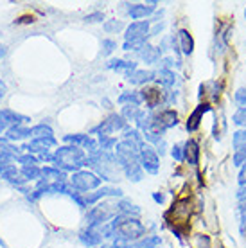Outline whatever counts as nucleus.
<instances>
[{
    "instance_id": "f3484780",
    "label": "nucleus",
    "mask_w": 246,
    "mask_h": 248,
    "mask_svg": "<svg viewBox=\"0 0 246 248\" xmlns=\"http://www.w3.org/2000/svg\"><path fill=\"white\" fill-rule=\"evenodd\" d=\"M79 239L85 247H95V245H99V243L103 241V234H101V230L99 229H90V227H86L85 230H81L79 232Z\"/></svg>"
},
{
    "instance_id": "7ed1b4c3",
    "label": "nucleus",
    "mask_w": 246,
    "mask_h": 248,
    "mask_svg": "<svg viewBox=\"0 0 246 248\" xmlns=\"http://www.w3.org/2000/svg\"><path fill=\"white\" fill-rule=\"evenodd\" d=\"M149 20H140V22H133L126 27V34H124V50H140L146 45V40L149 36Z\"/></svg>"
},
{
    "instance_id": "0eeeda50",
    "label": "nucleus",
    "mask_w": 246,
    "mask_h": 248,
    "mask_svg": "<svg viewBox=\"0 0 246 248\" xmlns=\"http://www.w3.org/2000/svg\"><path fill=\"white\" fill-rule=\"evenodd\" d=\"M138 160H140L142 169H146V173L149 174H156L158 169H160V158H158V153L153 146L142 142L140 148H138Z\"/></svg>"
},
{
    "instance_id": "8fccbe9b",
    "label": "nucleus",
    "mask_w": 246,
    "mask_h": 248,
    "mask_svg": "<svg viewBox=\"0 0 246 248\" xmlns=\"http://www.w3.org/2000/svg\"><path fill=\"white\" fill-rule=\"evenodd\" d=\"M4 93H6V85L0 81V97H4Z\"/></svg>"
},
{
    "instance_id": "9b49d317",
    "label": "nucleus",
    "mask_w": 246,
    "mask_h": 248,
    "mask_svg": "<svg viewBox=\"0 0 246 248\" xmlns=\"http://www.w3.org/2000/svg\"><path fill=\"white\" fill-rule=\"evenodd\" d=\"M110 196H123V191L121 189H115V187H101L95 192H88L85 196V203L86 205H95L99 200L110 198Z\"/></svg>"
},
{
    "instance_id": "79ce46f5",
    "label": "nucleus",
    "mask_w": 246,
    "mask_h": 248,
    "mask_svg": "<svg viewBox=\"0 0 246 248\" xmlns=\"http://www.w3.org/2000/svg\"><path fill=\"white\" fill-rule=\"evenodd\" d=\"M103 20H105V15L101 11H95V13H92V15L85 16V22H90V24H93V22H103Z\"/></svg>"
},
{
    "instance_id": "37998d69",
    "label": "nucleus",
    "mask_w": 246,
    "mask_h": 248,
    "mask_svg": "<svg viewBox=\"0 0 246 248\" xmlns=\"http://www.w3.org/2000/svg\"><path fill=\"white\" fill-rule=\"evenodd\" d=\"M237 182H239L241 187L246 186V164L239 169V176H237Z\"/></svg>"
},
{
    "instance_id": "72a5a7b5",
    "label": "nucleus",
    "mask_w": 246,
    "mask_h": 248,
    "mask_svg": "<svg viewBox=\"0 0 246 248\" xmlns=\"http://www.w3.org/2000/svg\"><path fill=\"white\" fill-rule=\"evenodd\" d=\"M99 142H101L103 151H110L113 146H117V139L115 137H99Z\"/></svg>"
},
{
    "instance_id": "ddd939ff",
    "label": "nucleus",
    "mask_w": 246,
    "mask_h": 248,
    "mask_svg": "<svg viewBox=\"0 0 246 248\" xmlns=\"http://www.w3.org/2000/svg\"><path fill=\"white\" fill-rule=\"evenodd\" d=\"M200 156H201V151H200V144H198V140L196 139H189V140L184 144L185 162H189V166L196 168L198 164H200Z\"/></svg>"
},
{
    "instance_id": "603ef678",
    "label": "nucleus",
    "mask_w": 246,
    "mask_h": 248,
    "mask_svg": "<svg viewBox=\"0 0 246 248\" xmlns=\"http://www.w3.org/2000/svg\"><path fill=\"white\" fill-rule=\"evenodd\" d=\"M245 18H246V7H245Z\"/></svg>"
},
{
    "instance_id": "e433bc0d",
    "label": "nucleus",
    "mask_w": 246,
    "mask_h": 248,
    "mask_svg": "<svg viewBox=\"0 0 246 248\" xmlns=\"http://www.w3.org/2000/svg\"><path fill=\"white\" fill-rule=\"evenodd\" d=\"M16 160H18L20 164H24V168H27V166H36L38 164V158L34 155H31V153H27V155H20Z\"/></svg>"
},
{
    "instance_id": "c85d7f7f",
    "label": "nucleus",
    "mask_w": 246,
    "mask_h": 248,
    "mask_svg": "<svg viewBox=\"0 0 246 248\" xmlns=\"http://www.w3.org/2000/svg\"><path fill=\"white\" fill-rule=\"evenodd\" d=\"M121 115H123L126 121H137V117L140 115V108L137 105H124Z\"/></svg>"
},
{
    "instance_id": "09e8293b",
    "label": "nucleus",
    "mask_w": 246,
    "mask_h": 248,
    "mask_svg": "<svg viewBox=\"0 0 246 248\" xmlns=\"http://www.w3.org/2000/svg\"><path fill=\"white\" fill-rule=\"evenodd\" d=\"M153 198H154V202H158V203H162V202H164V196H162V194H158V192H154Z\"/></svg>"
},
{
    "instance_id": "58836bf2",
    "label": "nucleus",
    "mask_w": 246,
    "mask_h": 248,
    "mask_svg": "<svg viewBox=\"0 0 246 248\" xmlns=\"http://www.w3.org/2000/svg\"><path fill=\"white\" fill-rule=\"evenodd\" d=\"M171 155L176 162H184V144H174V148L171 149Z\"/></svg>"
},
{
    "instance_id": "39448f33",
    "label": "nucleus",
    "mask_w": 246,
    "mask_h": 248,
    "mask_svg": "<svg viewBox=\"0 0 246 248\" xmlns=\"http://www.w3.org/2000/svg\"><path fill=\"white\" fill-rule=\"evenodd\" d=\"M176 124H178V113L172 108H166L162 112L151 113V131H156L162 135L164 131L176 126Z\"/></svg>"
},
{
    "instance_id": "c9c22d12",
    "label": "nucleus",
    "mask_w": 246,
    "mask_h": 248,
    "mask_svg": "<svg viewBox=\"0 0 246 248\" xmlns=\"http://www.w3.org/2000/svg\"><path fill=\"white\" fill-rule=\"evenodd\" d=\"M124 27V24L121 20H110L105 24V31L106 32H119Z\"/></svg>"
},
{
    "instance_id": "6e6552de",
    "label": "nucleus",
    "mask_w": 246,
    "mask_h": 248,
    "mask_svg": "<svg viewBox=\"0 0 246 248\" xmlns=\"http://www.w3.org/2000/svg\"><path fill=\"white\" fill-rule=\"evenodd\" d=\"M126 128H128V121H126L123 115L111 113L110 117L105 119L99 126L93 128L92 133H97L99 137H110L111 133H115V131H124Z\"/></svg>"
},
{
    "instance_id": "f257e3e1",
    "label": "nucleus",
    "mask_w": 246,
    "mask_h": 248,
    "mask_svg": "<svg viewBox=\"0 0 246 248\" xmlns=\"http://www.w3.org/2000/svg\"><path fill=\"white\" fill-rule=\"evenodd\" d=\"M138 148H140V144L128 140V139H123L115 146V158H117L119 166L124 171V174L133 182L142 180V166L140 160H138Z\"/></svg>"
},
{
    "instance_id": "a19ab883",
    "label": "nucleus",
    "mask_w": 246,
    "mask_h": 248,
    "mask_svg": "<svg viewBox=\"0 0 246 248\" xmlns=\"http://www.w3.org/2000/svg\"><path fill=\"white\" fill-rule=\"evenodd\" d=\"M232 162H234V166H237V168H243L246 164V155L245 153H241V151H234V158H232Z\"/></svg>"
},
{
    "instance_id": "4c0bfd02",
    "label": "nucleus",
    "mask_w": 246,
    "mask_h": 248,
    "mask_svg": "<svg viewBox=\"0 0 246 248\" xmlns=\"http://www.w3.org/2000/svg\"><path fill=\"white\" fill-rule=\"evenodd\" d=\"M239 214H241V221H239V232H241V236H245V237H246V203H243V205H241Z\"/></svg>"
},
{
    "instance_id": "aec40b11",
    "label": "nucleus",
    "mask_w": 246,
    "mask_h": 248,
    "mask_svg": "<svg viewBox=\"0 0 246 248\" xmlns=\"http://www.w3.org/2000/svg\"><path fill=\"white\" fill-rule=\"evenodd\" d=\"M0 176H2V178H6L7 182H11V184H15V186H22V184L25 182V178L22 176V173H18L16 168H13L11 164H7L6 169L2 171Z\"/></svg>"
},
{
    "instance_id": "dca6fc26",
    "label": "nucleus",
    "mask_w": 246,
    "mask_h": 248,
    "mask_svg": "<svg viewBox=\"0 0 246 248\" xmlns=\"http://www.w3.org/2000/svg\"><path fill=\"white\" fill-rule=\"evenodd\" d=\"M126 78H128L131 85H146V83H151V81L156 79V72H153V70H138L137 68L135 72L126 74Z\"/></svg>"
},
{
    "instance_id": "a878e982",
    "label": "nucleus",
    "mask_w": 246,
    "mask_h": 248,
    "mask_svg": "<svg viewBox=\"0 0 246 248\" xmlns=\"http://www.w3.org/2000/svg\"><path fill=\"white\" fill-rule=\"evenodd\" d=\"M158 83L160 85H164L166 88H171L174 83H176V74L172 72V70H169V68H160V72H158Z\"/></svg>"
},
{
    "instance_id": "a18cd8bd",
    "label": "nucleus",
    "mask_w": 246,
    "mask_h": 248,
    "mask_svg": "<svg viewBox=\"0 0 246 248\" xmlns=\"http://www.w3.org/2000/svg\"><path fill=\"white\" fill-rule=\"evenodd\" d=\"M237 200H239V202H246V186L239 189V192H237Z\"/></svg>"
},
{
    "instance_id": "6ab92c4d",
    "label": "nucleus",
    "mask_w": 246,
    "mask_h": 248,
    "mask_svg": "<svg viewBox=\"0 0 246 248\" xmlns=\"http://www.w3.org/2000/svg\"><path fill=\"white\" fill-rule=\"evenodd\" d=\"M32 131L31 128H25V126H11V128H7L6 131V139L7 140H22V139H27V137H31Z\"/></svg>"
},
{
    "instance_id": "f704fd0d",
    "label": "nucleus",
    "mask_w": 246,
    "mask_h": 248,
    "mask_svg": "<svg viewBox=\"0 0 246 248\" xmlns=\"http://www.w3.org/2000/svg\"><path fill=\"white\" fill-rule=\"evenodd\" d=\"M234 101L237 103L239 108H246V88L245 87L237 88V92H235V95H234Z\"/></svg>"
},
{
    "instance_id": "4be33fe9",
    "label": "nucleus",
    "mask_w": 246,
    "mask_h": 248,
    "mask_svg": "<svg viewBox=\"0 0 246 248\" xmlns=\"http://www.w3.org/2000/svg\"><path fill=\"white\" fill-rule=\"evenodd\" d=\"M108 68H113V70H123L126 74L129 72H135L137 70V63L135 62H124V60H111L106 65Z\"/></svg>"
},
{
    "instance_id": "412c9836",
    "label": "nucleus",
    "mask_w": 246,
    "mask_h": 248,
    "mask_svg": "<svg viewBox=\"0 0 246 248\" xmlns=\"http://www.w3.org/2000/svg\"><path fill=\"white\" fill-rule=\"evenodd\" d=\"M0 117L4 119L9 126H20V124H24L29 121L25 115H20V113L13 112V110H2V112H0Z\"/></svg>"
},
{
    "instance_id": "3c124183",
    "label": "nucleus",
    "mask_w": 246,
    "mask_h": 248,
    "mask_svg": "<svg viewBox=\"0 0 246 248\" xmlns=\"http://www.w3.org/2000/svg\"><path fill=\"white\" fill-rule=\"evenodd\" d=\"M241 153H245V155H246V148H245V149H241Z\"/></svg>"
},
{
    "instance_id": "b1692460",
    "label": "nucleus",
    "mask_w": 246,
    "mask_h": 248,
    "mask_svg": "<svg viewBox=\"0 0 246 248\" xmlns=\"http://www.w3.org/2000/svg\"><path fill=\"white\" fill-rule=\"evenodd\" d=\"M117 209H119V214H124V216H133L137 217L140 214V209L135 207V205L128 202V200H123V202H119L117 203Z\"/></svg>"
},
{
    "instance_id": "1a4fd4ad",
    "label": "nucleus",
    "mask_w": 246,
    "mask_h": 248,
    "mask_svg": "<svg viewBox=\"0 0 246 248\" xmlns=\"http://www.w3.org/2000/svg\"><path fill=\"white\" fill-rule=\"evenodd\" d=\"M207 112H210V105L209 103H200V105L192 110V113L189 115V119H187V123H185V126H187V131L189 133H194V131L200 130V126H201V121H203V115Z\"/></svg>"
},
{
    "instance_id": "2eb2a0df",
    "label": "nucleus",
    "mask_w": 246,
    "mask_h": 248,
    "mask_svg": "<svg viewBox=\"0 0 246 248\" xmlns=\"http://www.w3.org/2000/svg\"><path fill=\"white\" fill-rule=\"evenodd\" d=\"M140 93L149 110H154L156 106H160V103H164V93L166 92H162L158 88H144V90H140Z\"/></svg>"
},
{
    "instance_id": "7c9ffc66",
    "label": "nucleus",
    "mask_w": 246,
    "mask_h": 248,
    "mask_svg": "<svg viewBox=\"0 0 246 248\" xmlns=\"http://www.w3.org/2000/svg\"><path fill=\"white\" fill-rule=\"evenodd\" d=\"M232 142H234V149L235 151H241V149L246 148V130H239L234 133V139H232Z\"/></svg>"
},
{
    "instance_id": "f8f14e48",
    "label": "nucleus",
    "mask_w": 246,
    "mask_h": 248,
    "mask_svg": "<svg viewBox=\"0 0 246 248\" xmlns=\"http://www.w3.org/2000/svg\"><path fill=\"white\" fill-rule=\"evenodd\" d=\"M156 9V2H149V4H128V15L133 20L146 18V16H151Z\"/></svg>"
},
{
    "instance_id": "393cba45",
    "label": "nucleus",
    "mask_w": 246,
    "mask_h": 248,
    "mask_svg": "<svg viewBox=\"0 0 246 248\" xmlns=\"http://www.w3.org/2000/svg\"><path fill=\"white\" fill-rule=\"evenodd\" d=\"M42 174L45 176V180L49 182H65V173H63L62 169H58V168H43L42 169Z\"/></svg>"
},
{
    "instance_id": "5701e85b",
    "label": "nucleus",
    "mask_w": 246,
    "mask_h": 248,
    "mask_svg": "<svg viewBox=\"0 0 246 248\" xmlns=\"http://www.w3.org/2000/svg\"><path fill=\"white\" fill-rule=\"evenodd\" d=\"M31 131H32V137L40 139V140H50V139H54L52 128L47 126V124H36L34 128H31Z\"/></svg>"
},
{
    "instance_id": "ea45409f",
    "label": "nucleus",
    "mask_w": 246,
    "mask_h": 248,
    "mask_svg": "<svg viewBox=\"0 0 246 248\" xmlns=\"http://www.w3.org/2000/svg\"><path fill=\"white\" fill-rule=\"evenodd\" d=\"M115 47H117V44H115L113 40H108V38H106V40H103V54H105V56L111 54Z\"/></svg>"
},
{
    "instance_id": "de8ad7c7",
    "label": "nucleus",
    "mask_w": 246,
    "mask_h": 248,
    "mask_svg": "<svg viewBox=\"0 0 246 248\" xmlns=\"http://www.w3.org/2000/svg\"><path fill=\"white\" fill-rule=\"evenodd\" d=\"M6 52H7V47H6V45L0 44V60H2V58L6 56Z\"/></svg>"
},
{
    "instance_id": "473e14b6",
    "label": "nucleus",
    "mask_w": 246,
    "mask_h": 248,
    "mask_svg": "<svg viewBox=\"0 0 246 248\" xmlns=\"http://www.w3.org/2000/svg\"><path fill=\"white\" fill-rule=\"evenodd\" d=\"M194 248H212V241L207 234H196L194 237Z\"/></svg>"
},
{
    "instance_id": "20e7f679",
    "label": "nucleus",
    "mask_w": 246,
    "mask_h": 248,
    "mask_svg": "<svg viewBox=\"0 0 246 248\" xmlns=\"http://www.w3.org/2000/svg\"><path fill=\"white\" fill-rule=\"evenodd\" d=\"M119 214L117 203L110 205V203H97L95 207H92L88 214H86V223L90 229H101L103 225L108 223V219H113V217Z\"/></svg>"
},
{
    "instance_id": "4468645a",
    "label": "nucleus",
    "mask_w": 246,
    "mask_h": 248,
    "mask_svg": "<svg viewBox=\"0 0 246 248\" xmlns=\"http://www.w3.org/2000/svg\"><path fill=\"white\" fill-rule=\"evenodd\" d=\"M176 42H178V49L182 54L191 56L194 52V38L187 29H180L178 34H176Z\"/></svg>"
},
{
    "instance_id": "423d86ee",
    "label": "nucleus",
    "mask_w": 246,
    "mask_h": 248,
    "mask_svg": "<svg viewBox=\"0 0 246 248\" xmlns=\"http://www.w3.org/2000/svg\"><path fill=\"white\" fill-rule=\"evenodd\" d=\"M70 186L74 187L76 191L88 192L101 186V178L97 176V173H92V171H77L70 176Z\"/></svg>"
},
{
    "instance_id": "9d476101",
    "label": "nucleus",
    "mask_w": 246,
    "mask_h": 248,
    "mask_svg": "<svg viewBox=\"0 0 246 248\" xmlns=\"http://www.w3.org/2000/svg\"><path fill=\"white\" fill-rule=\"evenodd\" d=\"M65 142H68L70 146H77V148L88 149L90 155L97 151V142H95L90 135H83V133H77V135H65Z\"/></svg>"
},
{
    "instance_id": "c756f323",
    "label": "nucleus",
    "mask_w": 246,
    "mask_h": 248,
    "mask_svg": "<svg viewBox=\"0 0 246 248\" xmlns=\"http://www.w3.org/2000/svg\"><path fill=\"white\" fill-rule=\"evenodd\" d=\"M22 176L25 180H38L42 176V169L38 166H27V168L22 169Z\"/></svg>"
},
{
    "instance_id": "c03bdc74",
    "label": "nucleus",
    "mask_w": 246,
    "mask_h": 248,
    "mask_svg": "<svg viewBox=\"0 0 246 248\" xmlns=\"http://www.w3.org/2000/svg\"><path fill=\"white\" fill-rule=\"evenodd\" d=\"M162 63H164V67L162 68H169V70H171V67L174 65V58H164Z\"/></svg>"
},
{
    "instance_id": "cd10ccee",
    "label": "nucleus",
    "mask_w": 246,
    "mask_h": 248,
    "mask_svg": "<svg viewBox=\"0 0 246 248\" xmlns=\"http://www.w3.org/2000/svg\"><path fill=\"white\" fill-rule=\"evenodd\" d=\"M162 245V239L158 236H146L140 241H137L133 248H158Z\"/></svg>"
},
{
    "instance_id": "f03ea898",
    "label": "nucleus",
    "mask_w": 246,
    "mask_h": 248,
    "mask_svg": "<svg viewBox=\"0 0 246 248\" xmlns=\"http://www.w3.org/2000/svg\"><path fill=\"white\" fill-rule=\"evenodd\" d=\"M85 151L77 146H63V148L56 149L54 153V168L62 169L63 173L67 171H72V173H77L81 171L83 164H85Z\"/></svg>"
},
{
    "instance_id": "2f4dec72",
    "label": "nucleus",
    "mask_w": 246,
    "mask_h": 248,
    "mask_svg": "<svg viewBox=\"0 0 246 248\" xmlns=\"http://www.w3.org/2000/svg\"><path fill=\"white\" fill-rule=\"evenodd\" d=\"M232 123L235 126H239L243 130H246V108H237V112L234 113V117H232Z\"/></svg>"
},
{
    "instance_id": "a211bd4d",
    "label": "nucleus",
    "mask_w": 246,
    "mask_h": 248,
    "mask_svg": "<svg viewBox=\"0 0 246 248\" xmlns=\"http://www.w3.org/2000/svg\"><path fill=\"white\" fill-rule=\"evenodd\" d=\"M138 56H140L142 62L149 63V65H153L160 60V47H153V45L146 44L138 50Z\"/></svg>"
},
{
    "instance_id": "bb28decb",
    "label": "nucleus",
    "mask_w": 246,
    "mask_h": 248,
    "mask_svg": "<svg viewBox=\"0 0 246 248\" xmlns=\"http://www.w3.org/2000/svg\"><path fill=\"white\" fill-rule=\"evenodd\" d=\"M142 93L140 92H124L121 97H119V103L121 105H137L140 106L142 103Z\"/></svg>"
},
{
    "instance_id": "49530a36",
    "label": "nucleus",
    "mask_w": 246,
    "mask_h": 248,
    "mask_svg": "<svg viewBox=\"0 0 246 248\" xmlns=\"http://www.w3.org/2000/svg\"><path fill=\"white\" fill-rule=\"evenodd\" d=\"M7 126H9V124H7L6 121H4V119L0 117V133H2L4 130H7Z\"/></svg>"
}]
</instances>
